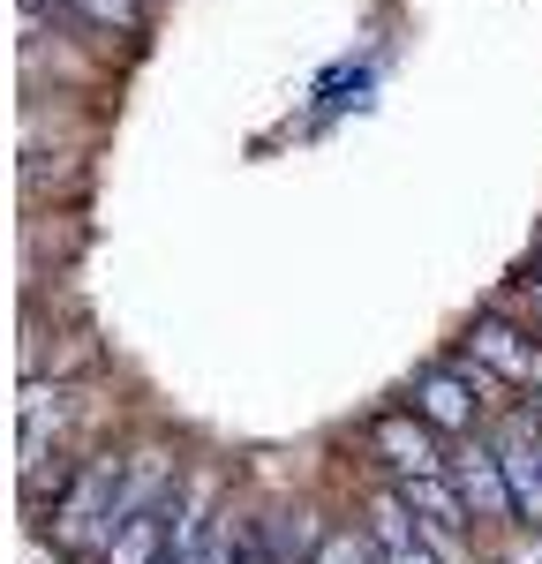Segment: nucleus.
Listing matches in <instances>:
<instances>
[{
    "mask_svg": "<svg viewBox=\"0 0 542 564\" xmlns=\"http://www.w3.org/2000/svg\"><path fill=\"white\" fill-rule=\"evenodd\" d=\"M166 475H174V452H166V444H136L129 459H121V489H113V520H106V542H113V534H121L136 512H151V505H159Z\"/></svg>",
    "mask_w": 542,
    "mask_h": 564,
    "instance_id": "obj_8",
    "label": "nucleus"
},
{
    "mask_svg": "<svg viewBox=\"0 0 542 564\" xmlns=\"http://www.w3.org/2000/svg\"><path fill=\"white\" fill-rule=\"evenodd\" d=\"M452 481H459V497H467L475 527H490V534L520 527V497H512V481H505V459H497L490 430L452 436Z\"/></svg>",
    "mask_w": 542,
    "mask_h": 564,
    "instance_id": "obj_1",
    "label": "nucleus"
},
{
    "mask_svg": "<svg viewBox=\"0 0 542 564\" xmlns=\"http://www.w3.org/2000/svg\"><path fill=\"white\" fill-rule=\"evenodd\" d=\"M369 452H377L384 481L445 475V467H452V436H445V430H430L414 406H392V414H377V422H369Z\"/></svg>",
    "mask_w": 542,
    "mask_h": 564,
    "instance_id": "obj_3",
    "label": "nucleus"
},
{
    "mask_svg": "<svg viewBox=\"0 0 542 564\" xmlns=\"http://www.w3.org/2000/svg\"><path fill=\"white\" fill-rule=\"evenodd\" d=\"M467 354H475V361H490L497 377H505V384H535V361H542V339L535 332H528V324H512V316H475V324H467Z\"/></svg>",
    "mask_w": 542,
    "mask_h": 564,
    "instance_id": "obj_6",
    "label": "nucleus"
},
{
    "mask_svg": "<svg viewBox=\"0 0 542 564\" xmlns=\"http://www.w3.org/2000/svg\"><path fill=\"white\" fill-rule=\"evenodd\" d=\"M166 527H174V505L136 512V520L106 542V564H159V557H166Z\"/></svg>",
    "mask_w": 542,
    "mask_h": 564,
    "instance_id": "obj_9",
    "label": "nucleus"
},
{
    "mask_svg": "<svg viewBox=\"0 0 542 564\" xmlns=\"http://www.w3.org/2000/svg\"><path fill=\"white\" fill-rule=\"evenodd\" d=\"M490 444H497V459H505L512 497H520V527H542V406L512 399L490 422Z\"/></svg>",
    "mask_w": 542,
    "mask_h": 564,
    "instance_id": "obj_4",
    "label": "nucleus"
},
{
    "mask_svg": "<svg viewBox=\"0 0 542 564\" xmlns=\"http://www.w3.org/2000/svg\"><path fill=\"white\" fill-rule=\"evenodd\" d=\"M369 534H377V564H445L430 542H422L414 505H406L392 481H377V489H369Z\"/></svg>",
    "mask_w": 542,
    "mask_h": 564,
    "instance_id": "obj_7",
    "label": "nucleus"
},
{
    "mask_svg": "<svg viewBox=\"0 0 542 564\" xmlns=\"http://www.w3.org/2000/svg\"><path fill=\"white\" fill-rule=\"evenodd\" d=\"M310 564H377V534L369 527H324Z\"/></svg>",
    "mask_w": 542,
    "mask_h": 564,
    "instance_id": "obj_11",
    "label": "nucleus"
},
{
    "mask_svg": "<svg viewBox=\"0 0 542 564\" xmlns=\"http://www.w3.org/2000/svg\"><path fill=\"white\" fill-rule=\"evenodd\" d=\"M528 286H542V249H535V257H528Z\"/></svg>",
    "mask_w": 542,
    "mask_h": 564,
    "instance_id": "obj_12",
    "label": "nucleus"
},
{
    "mask_svg": "<svg viewBox=\"0 0 542 564\" xmlns=\"http://www.w3.org/2000/svg\"><path fill=\"white\" fill-rule=\"evenodd\" d=\"M535 406H542V399H535Z\"/></svg>",
    "mask_w": 542,
    "mask_h": 564,
    "instance_id": "obj_13",
    "label": "nucleus"
},
{
    "mask_svg": "<svg viewBox=\"0 0 542 564\" xmlns=\"http://www.w3.org/2000/svg\"><path fill=\"white\" fill-rule=\"evenodd\" d=\"M61 15H76L84 31H106V39H136L143 31V0H53Z\"/></svg>",
    "mask_w": 542,
    "mask_h": 564,
    "instance_id": "obj_10",
    "label": "nucleus"
},
{
    "mask_svg": "<svg viewBox=\"0 0 542 564\" xmlns=\"http://www.w3.org/2000/svg\"><path fill=\"white\" fill-rule=\"evenodd\" d=\"M113 489H121V459H113V452L84 459V475L68 481V497H61V512H53V542H61V550H106Z\"/></svg>",
    "mask_w": 542,
    "mask_h": 564,
    "instance_id": "obj_2",
    "label": "nucleus"
},
{
    "mask_svg": "<svg viewBox=\"0 0 542 564\" xmlns=\"http://www.w3.org/2000/svg\"><path fill=\"white\" fill-rule=\"evenodd\" d=\"M406 406H414L430 430H445V436L490 430V406H483V391L459 377V361H437V369H422V377H414V391H406Z\"/></svg>",
    "mask_w": 542,
    "mask_h": 564,
    "instance_id": "obj_5",
    "label": "nucleus"
}]
</instances>
